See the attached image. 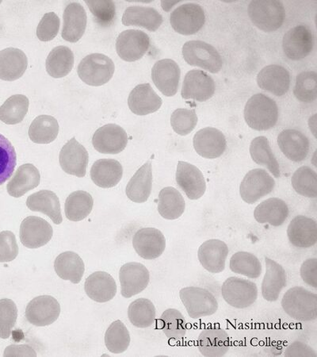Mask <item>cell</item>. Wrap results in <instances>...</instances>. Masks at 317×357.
Returning <instances> with one entry per match:
<instances>
[{"instance_id": "cell-42", "label": "cell", "mask_w": 317, "mask_h": 357, "mask_svg": "<svg viewBox=\"0 0 317 357\" xmlns=\"http://www.w3.org/2000/svg\"><path fill=\"white\" fill-rule=\"evenodd\" d=\"M250 154L257 165H264L275 178L280 176V167L266 137L254 138L250 146Z\"/></svg>"}, {"instance_id": "cell-33", "label": "cell", "mask_w": 317, "mask_h": 357, "mask_svg": "<svg viewBox=\"0 0 317 357\" xmlns=\"http://www.w3.org/2000/svg\"><path fill=\"white\" fill-rule=\"evenodd\" d=\"M153 188V169L148 160L138 169L127 184V197L137 204H144L148 199Z\"/></svg>"}, {"instance_id": "cell-36", "label": "cell", "mask_w": 317, "mask_h": 357, "mask_svg": "<svg viewBox=\"0 0 317 357\" xmlns=\"http://www.w3.org/2000/svg\"><path fill=\"white\" fill-rule=\"evenodd\" d=\"M289 216V207L279 198H270L262 202L254 211L255 220L261 224H270L278 227L284 225Z\"/></svg>"}, {"instance_id": "cell-39", "label": "cell", "mask_w": 317, "mask_h": 357, "mask_svg": "<svg viewBox=\"0 0 317 357\" xmlns=\"http://www.w3.org/2000/svg\"><path fill=\"white\" fill-rule=\"evenodd\" d=\"M186 209L185 200L177 189L168 187L161 190L158 199V211L167 220L180 218Z\"/></svg>"}, {"instance_id": "cell-14", "label": "cell", "mask_w": 317, "mask_h": 357, "mask_svg": "<svg viewBox=\"0 0 317 357\" xmlns=\"http://www.w3.org/2000/svg\"><path fill=\"white\" fill-rule=\"evenodd\" d=\"M61 306L55 298L50 296H38L28 303L26 318L31 324L43 327L52 325L59 318Z\"/></svg>"}, {"instance_id": "cell-22", "label": "cell", "mask_w": 317, "mask_h": 357, "mask_svg": "<svg viewBox=\"0 0 317 357\" xmlns=\"http://www.w3.org/2000/svg\"><path fill=\"white\" fill-rule=\"evenodd\" d=\"M229 248L224 241L210 239L199 247L198 257L201 266L212 274L221 273L226 269Z\"/></svg>"}, {"instance_id": "cell-35", "label": "cell", "mask_w": 317, "mask_h": 357, "mask_svg": "<svg viewBox=\"0 0 317 357\" xmlns=\"http://www.w3.org/2000/svg\"><path fill=\"white\" fill-rule=\"evenodd\" d=\"M41 181L38 169L32 164L20 167L8 184L7 190L10 197L20 198L31 190L36 188Z\"/></svg>"}, {"instance_id": "cell-30", "label": "cell", "mask_w": 317, "mask_h": 357, "mask_svg": "<svg viewBox=\"0 0 317 357\" xmlns=\"http://www.w3.org/2000/svg\"><path fill=\"white\" fill-rule=\"evenodd\" d=\"M86 295L97 303L112 301L117 293V284L112 276L105 272H96L88 276L84 284Z\"/></svg>"}, {"instance_id": "cell-10", "label": "cell", "mask_w": 317, "mask_h": 357, "mask_svg": "<svg viewBox=\"0 0 317 357\" xmlns=\"http://www.w3.org/2000/svg\"><path fill=\"white\" fill-rule=\"evenodd\" d=\"M314 34L307 25H299L286 33L282 48L288 59L300 61L305 59L314 49Z\"/></svg>"}, {"instance_id": "cell-1", "label": "cell", "mask_w": 317, "mask_h": 357, "mask_svg": "<svg viewBox=\"0 0 317 357\" xmlns=\"http://www.w3.org/2000/svg\"><path fill=\"white\" fill-rule=\"evenodd\" d=\"M279 107L275 101L266 95L258 93L247 100L245 119L247 125L258 131L275 128L279 120Z\"/></svg>"}, {"instance_id": "cell-6", "label": "cell", "mask_w": 317, "mask_h": 357, "mask_svg": "<svg viewBox=\"0 0 317 357\" xmlns=\"http://www.w3.org/2000/svg\"><path fill=\"white\" fill-rule=\"evenodd\" d=\"M184 60L192 66H197L217 73L221 71L223 61L220 54L211 45L203 41H189L183 46Z\"/></svg>"}, {"instance_id": "cell-44", "label": "cell", "mask_w": 317, "mask_h": 357, "mask_svg": "<svg viewBox=\"0 0 317 357\" xmlns=\"http://www.w3.org/2000/svg\"><path fill=\"white\" fill-rule=\"evenodd\" d=\"M28 98L23 95L10 96L0 107V120L8 125H15L22 122L29 110Z\"/></svg>"}, {"instance_id": "cell-32", "label": "cell", "mask_w": 317, "mask_h": 357, "mask_svg": "<svg viewBox=\"0 0 317 357\" xmlns=\"http://www.w3.org/2000/svg\"><path fill=\"white\" fill-rule=\"evenodd\" d=\"M123 168L118 160L114 159L98 160L91 167V178L98 187L111 188L117 186L122 180Z\"/></svg>"}, {"instance_id": "cell-31", "label": "cell", "mask_w": 317, "mask_h": 357, "mask_svg": "<svg viewBox=\"0 0 317 357\" xmlns=\"http://www.w3.org/2000/svg\"><path fill=\"white\" fill-rule=\"evenodd\" d=\"M27 66V56L22 50L8 48L0 51V79L5 82H15L21 78Z\"/></svg>"}, {"instance_id": "cell-51", "label": "cell", "mask_w": 317, "mask_h": 357, "mask_svg": "<svg viewBox=\"0 0 317 357\" xmlns=\"http://www.w3.org/2000/svg\"><path fill=\"white\" fill-rule=\"evenodd\" d=\"M17 164V155L13 144L0 135V186L9 180Z\"/></svg>"}, {"instance_id": "cell-58", "label": "cell", "mask_w": 317, "mask_h": 357, "mask_svg": "<svg viewBox=\"0 0 317 357\" xmlns=\"http://www.w3.org/2000/svg\"><path fill=\"white\" fill-rule=\"evenodd\" d=\"M286 356H316L315 351L307 344L301 342H293L285 352Z\"/></svg>"}, {"instance_id": "cell-8", "label": "cell", "mask_w": 317, "mask_h": 357, "mask_svg": "<svg viewBox=\"0 0 317 357\" xmlns=\"http://www.w3.org/2000/svg\"><path fill=\"white\" fill-rule=\"evenodd\" d=\"M275 181L266 170L256 169L247 172L240 186V195L247 204H254L274 191Z\"/></svg>"}, {"instance_id": "cell-34", "label": "cell", "mask_w": 317, "mask_h": 357, "mask_svg": "<svg viewBox=\"0 0 317 357\" xmlns=\"http://www.w3.org/2000/svg\"><path fill=\"white\" fill-rule=\"evenodd\" d=\"M163 21V16L158 10L142 6H132L127 8L122 20L125 26H139L152 32L157 31Z\"/></svg>"}, {"instance_id": "cell-17", "label": "cell", "mask_w": 317, "mask_h": 357, "mask_svg": "<svg viewBox=\"0 0 317 357\" xmlns=\"http://www.w3.org/2000/svg\"><path fill=\"white\" fill-rule=\"evenodd\" d=\"M61 169L66 174L79 178L86 176L89 155L82 144L72 137L61 149L59 156Z\"/></svg>"}, {"instance_id": "cell-48", "label": "cell", "mask_w": 317, "mask_h": 357, "mask_svg": "<svg viewBox=\"0 0 317 357\" xmlns=\"http://www.w3.org/2000/svg\"><path fill=\"white\" fill-rule=\"evenodd\" d=\"M291 183L295 192L304 197H317V174L307 166L299 168L291 178Z\"/></svg>"}, {"instance_id": "cell-18", "label": "cell", "mask_w": 317, "mask_h": 357, "mask_svg": "<svg viewBox=\"0 0 317 357\" xmlns=\"http://www.w3.org/2000/svg\"><path fill=\"white\" fill-rule=\"evenodd\" d=\"M132 245L137 255L143 259L155 260L163 255L166 249V239L157 229L143 228L134 236Z\"/></svg>"}, {"instance_id": "cell-26", "label": "cell", "mask_w": 317, "mask_h": 357, "mask_svg": "<svg viewBox=\"0 0 317 357\" xmlns=\"http://www.w3.org/2000/svg\"><path fill=\"white\" fill-rule=\"evenodd\" d=\"M278 145L282 153L293 162H302L307 158L310 149L308 137L293 129L281 132L278 136Z\"/></svg>"}, {"instance_id": "cell-47", "label": "cell", "mask_w": 317, "mask_h": 357, "mask_svg": "<svg viewBox=\"0 0 317 357\" xmlns=\"http://www.w3.org/2000/svg\"><path fill=\"white\" fill-rule=\"evenodd\" d=\"M129 320L141 329L151 326L155 321V308L147 298H138L131 303L128 309Z\"/></svg>"}, {"instance_id": "cell-57", "label": "cell", "mask_w": 317, "mask_h": 357, "mask_svg": "<svg viewBox=\"0 0 317 357\" xmlns=\"http://www.w3.org/2000/svg\"><path fill=\"white\" fill-rule=\"evenodd\" d=\"M302 279L314 289L317 287V259L311 258L303 262L301 267Z\"/></svg>"}, {"instance_id": "cell-59", "label": "cell", "mask_w": 317, "mask_h": 357, "mask_svg": "<svg viewBox=\"0 0 317 357\" xmlns=\"http://www.w3.org/2000/svg\"><path fill=\"white\" fill-rule=\"evenodd\" d=\"M4 356H37L36 351H34L29 345H10L5 349Z\"/></svg>"}, {"instance_id": "cell-23", "label": "cell", "mask_w": 317, "mask_h": 357, "mask_svg": "<svg viewBox=\"0 0 317 357\" xmlns=\"http://www.w3.org/2000/svg\"><path fill=\"white\" fill-rule=\"evenodd\" d=\"M257 84L259 88L275 96H284L291 87V75L284 67L270 65L258 73Z\"/></svg>"}, {"instance_id": "cell-46", "label": "cell", "mask_w": 317, "mask_h": 357, "mask_svg": "<svg viewBox=\"0 0 317 357\" xmlns=\"http://www.w3.org/2000/svg\"><path fill=\"white\" fill-rule=\"evenodd\" d=\"M158 321L160 329L171 340L180 341L187 335V322L180 310L171 308L166 310Z\"/></svg>"}, {"instance_id": "cell-49", "label": "cell", "mask_w": 317, "mask_h": 357, "mask_svg": "<svg viewBox=\"0 0 317 357\" xmlns=\"http://www.w3.org/2000/svg\"><path fill=\"white\" fill-rule=\"evenodd\" d=\"M130 340L129 331L120 320L114 321L106 332V347L114 354L125 352L130 347Z\"/></svg>"}, {"instance_id": "cell-37", "label": "cell", "mask_w": 317, "mask_h": 357, "mask_svg": "<svg viewBox=\"0 0 317 357\" xmlns=\"http://www.w3.org/2000/svg\"><path fill=\"white\" fill-rule=\"evenodd\" d=\"M26 206L32 211L47 215L56 225L63 222L60 200L54 192L42 190L32 194L27 198Z\"/></svg>"}, {"instance_id": "cell-19", "label": "cell", "mask_w": 317, "mask_h": 357, "mask_svg": "<svg viewBox=\"0 0 317 357\" xmlns=\"http://www.w3.org/2000/svg\"><path fill=\"white\" fill-rule=\"evenodd\" d=\"M180 76V66L171 59L158 61L152 69V79L155 87L168 97L177 93Z\"/></svg>"}, {"instance_id": "cell-45", "label": "cell", "mask_w": 317, "mask_h": 357, "mask_svg": "<svg viewBox=\"0 0 317 357\" xmlns=\"http://www.w3.org/2000/svg\"><path fill=\"white\" fill-rule=\"evenodd\" d=\"M229 267L233 273L250 279L261 278L263 271L258 259L247 252H235L230 259Z\"/></svg>"}, {"instance_id": "cell-20", "label": "cell", "mask_w": 317, "mask_h": 357, "mask_svg": "<svg viewBox=\"0 0 317 357\" xmlns=\"http://www.w3.org/2000/svg\"><path fill=\"white\" fill-rule=\"evenodd\" d=\"M176 177L178 185L185 192L188 199L197 200L203 197L206 183L203 172L197 167L178 161Z\"/></svg>"}, {"instance_id": "cell-11", "label": "cell", "mask_w": 317, "mask_h": 357, "mask_svg": "<svg viewBox=\"0 0 317 357\" xmlns=\"http://www.w3.org/2000/svg\"><path fill=\"white\" fill-rule=\"evenodd\" d=\"M149 47L148 34L138 30H127L121 33L116 41L117 54L121 59L127 62L141 59Z\"/></svg>"}, {"instance_id": "cell-50", "label": "cell", "mask_w": 317, "mask_h": 357, "mask_svg": "<svg viewBox=\"0 0 317 357\" xmlns=\"http://www.w3.org/2000/svg\"><path fill=\"white\" fill-rule=\"evenodd\" d=\"M293 94L299 101L313 102L317 98V74L314 71H304L296 79Z\"/></svg>"}, {"instance_id": "cell-29", "label": "cell", "mask_w": 317, "mask_h": 357, "mask_svg": "<svg viewBox=\"0 0 317 357\" xmlns=\"http://www.w3.org/2000/svg\"><path fill=\"white\" fill-rule=\"evenodd\" d=\"M266 274L262 283V296L265 301L275 302L287 284V275L284 267L268 257H265Z\"/></svg>"}, {"instance_id": "cell-53", "label": "cell", "mask_w": 317, "mask_h": 357, "mask_svg": "<svg viewBox=\"0 0 317 357\" xmlns=\"http://www.w3.org/2000/svg\"><path fill=\"white\" fill-rule=\"evenodd\" d=\"M18 319V308L9 298L0 299V337L8 339L10 337Z\"/></svg>"}, {"instance_id": "cell-38", "label": "cell", "mask_w": 317, "mask_h": 357, "mask_svg": "<svg viewBox=\"0 0 317 357\" xmlns=\"http://www.w3.org/2000/svg\"><path fill=\"white\" fill-rule=\"evenodd\" d=\"M54 269L60 278L77 284L83 278L85 266L82 257L77 253L68 251L61 253L56 258Z\"/></svg>"}, {"instance_id": "cell-13", "label": "cell", "mask_w": 317, "mask_h": 357, "mask_svg": "<svg viewBox=\"0 0 317 357\" xmlns=\"http://www.w3.org/2000/svg\"><path fill=\"white\" fill-rule=\"evenodd\" d=\"M53 235V227L42 218L27 217L21 223L20 241L28 249H38L47 245Z\"/></svg>"}, {"instance_id": "cell-21", "label": "cell", "mask_w": 317, "mask_h": 357, "mask_svg": "<svg viewBox=\"0 0 317 357\" xmlns=\"http://www.w3.org/2000/svg\"><path fill=\"white\" fill-rule=\"evenodd\" d=\"M195 151L207 159L220 158L227 147L226 138L222 131L212 128L201 129L193 139Z\"/></svg>"}, {"instance_id": "cell-40", "label": "cell", "mask_w": 317, "mask_h": 357, "mask_svg": "<svg viewBox=\"0 0 317 357\" xmlns=\"http://www.w3.org/2000/svg\"><path fill=\"white\" fill-rule=\"evenodd\" d=\"M74 62V54L70 49L66 46H57L46 59V71L52 77L63 78L71 73Z\"/></svg>"}, {"instance_id": "cell-55", "label": "cell", "mask_w": 317, "mask_h": 357, "mask_svg": "<svg viewBox=\"0 0 317 357\" xmlns=\"http://www.w3.org/2000/svg\"><path fill=\"white\" fill-rule=\"evenodd\" d=\"M61 21L54 13H46L37 28V37L42 42H50L59 33Z\"/></svg>"}, {"instance_id": "cell-7", "label": "cell", "mask_w": 317, "mask_h": 357, "mask_svg": "<svg viewBox=\"0 0 317 357\" xmlns=\"http://www.w3.org/2000/svg\"><path fill=\"white\" fill-rule=\"evenodd\" d=\"M222 295L229 306L245 309L252 306L257 301L258 287L252 281L233 276L224 282Z\"/></svg>"}, {"instance_id": "cell-25", "label": "cell", "mask_w": 317, "mask_h": 357, "mask_svg": "<svg viewBox=\"0 0 317 357\" xmlns=\"http://www.w3.org/2000/svg\"><path fill=\"white\" fill-rule=\"evenodd\" d=\"M290 243L299 249H308L317 243V224L313 218L297 215L287 229Z\"/></svg>"}, {"instance_id": "cell-3", "label": "cell", "mask_w": 317, "mask_h": 357, "mask_svg": "<svg viewBox=\"0 0 317 357\" xmlns=\"http://www.w3.org/2000/svg\"><path fill=\"white\" fill-rule=\"evenodd\" d=\"M114 71V61L102 54H92L85 56L77 68L80 79L94 87L107 84L112 79Z\"/></svg>"}, {"instance_id": "cell-5", "label": "cell", "mask_w": 317, "mask_h": 357, "mask_svg": "<svg viewBox=\"0 0 317 357\" xmlns=\"http://www.w3.org/2000/svg\"><path fill=\"white\" fill-rule=\"evenodd\" d=\"M180 296L190 319L204 318L217 312V298L207 289L199 287H184L180 291Z\"/></svg>"}, {"instance_id": "cell-9", "label": "cell", "mask_w": 317, "mask_h": 357, "mask_svg": "<svg viewBox=\"0 0 317 357\" xmlns=\"http://www.w3.org/2000/svg\"><path fill=\"white\" fill-rule=\"evenodd\" d=\"M206 22L205 11L197 3H188L178 7L170 16L171 25L183 36H192L203 27Z\"/></svg>"}, {"instance_id": "cell-56", "label": "cell", "mask_w": 317, "mask_h": 357, "mask_svg": "<svg viewBox=\"0 0 317 357\" xmlns=\"http://www.w3.org/2000/svg\"><path fill=\"white\" fill-rule=\"evenodd\" d=\"M19 255V246L15 234L10 231L0 232V262L8 263Z\"/></svg>"}, {"instance_id": "cell-27", "label": "cell", "mask_w": 317, "mask_h": 357, "mask_svg": "<svg viewBox=\"0 0 317 357\" xmlns=\"http://www.w3.org/2000/svg\"><path fill=\"white\" fill-rule=\"evenodd\" d=\"M162 103V99L148 83L137 85L130 92L128 99L130 111L140 116L157 112Z\"/></svg>"}, {"instance_id": "cell-4", "label": "cell", "mask_w": 317, "mask_h": 357, "mask_svg": "<svg viewBox=\"0 0 317 357\" xmlns=\"http://www.w3.org/2000/svg\"><path fill=\"white\" fill-rule=\"evenodd\" d=\"M249 15L254 25L264 32H273L284 24L286 10L280 1H252Z\"/></svg>"}, {"instance_id": "cell-54", "label": "cell", "mask_w": 317, "mask_h": 357, "mask_svg": "<svg viewBox=\"0 0 317 357\" xmlns=\"http://www.w3.org/2000/svg\"><path fill=\"white\" fill-rule=\"evenodd\" d=\"M95 17V21L101 26L113 25L116 16V8L113 1H86Z\"/></svg>"}, {"instance_id": "cell-41", "label": "cell", "mask_w": 317, "mask_h": 357, "mask_svg": "<svg viewBox=\"0 0 317 357\" xmlns=\"http://www.w3.org/2000/svg\"><path fill=\"white\" fill-rule=\"evenodd\" d=\"M29 137L36 144H49L56 140L59 134V124L50 115H40L33 121L29 128Z\"/></svg>"}, {"instance_id": "cell-52", "label": "cell", "mask_w": 317, "mask_h": 357, "mask_svg": "<svg viewBox=\"0 0 317 357\" xmlns=\"http://www.w3.org/2000/svg\"><path fill=\"white\" fill-rule=\"evenodd\" d=\"M198 115L195 110L180 108L172 113L171 116V128L176 134L186 136L194 130L198 123Z\"/></svg>"}, {"instance_id": "cell-2", "label": "cell", "mask_w": 317, "mask_h": 357, "mask_svg": "<svg viewBox=\"0 0 317 357\" xmlns=\"http://www.w3.org/2000/svg\"><path fill=\"white\" fill-rule=\"evenodd\" d=\"M281 307L286 314L298 321L317 319V296L302 287L288 290L282 298Z\"/></svg>"}, {"instance_id": "cell-16", "label": "cell", "mask_w": 317, "mask_h": 357, "mask_svg": "<svg viewBox=\"0 0 317 357\" xmlns=\"http://www.w3.org/2000/svg\"><path fill=\"white\" fill-rule=\"evenodd\" d=\"M129 138L123 128L116 124H107L95 131L92 144L95 151L103 154H118L123 152Z\"/></svg>"}, {"instance_id": "cell-28", "label": "cell", "mask_w": 317, "mask_h": 357, "mask_svg": "<svg viewBox=\"0 0 317 357\" xmlns=\"http://www.w3.org/2000/svg\"><path fill=\"white\" fill-rule=\"evenodd\" d=\"M62 38L65 41L76 43L82 38L86 27V13L79 3H69L63 15Z\"/></svg>"}, {"instance_id": "cell-15", "label": "cell", "mask_w": 317, "mask_h": 357, "mask_svg": "<svg viewBox=\"0 0 317 357\" xmlns=\"http://www.w3.org/2000/svg\"><path fill=\"white\" fill-rule=\"evenodd\" d=\"M119 280L122 296L130 298L146 289L150 281V273L141 263H127L120 269Z\"/></svg>"}, {"instance_id": "cell-12", "label": "cell", "mask_w": 317, "mask_h": 357, "mask_svg": "<svg viewBox=\"0 0 317 357\" xmlns=\"http://www.w3.org/2000/svg\"><path fill=\"white\" fill-rule=\"evenodd\" d=\"M215 80L204 71L193 69L184 78L181 95L184 100L207 101L215 93Z\"/></svg>"}, {"instance_id": "cell-24", "label": "cell", "mask_w": 317, "mask_h": 357, "mask_svg": "<svg viewBox=\"0 0 317 357\" xmlns=\"http://www.w3.org/2000/svg\"><path fill=\"white\" fill-rule=\"evenodd\" d=\"M230 345L229 336L222 328H206L199 336L198 349L206 357L224 356L229 352Z\"/></svg>"}, {"instance_id": "cell-43", "label": "cell", "mask_w": 317, "mask_h": 357, "mask_svg": "<svg viewBox=\"0 0 317 357\" xmlns=\"http://www.w3.org/2000/svg\"><path fill=\"white\" fill-rule=\"evenodd\" d=\"M94 199L84 191L74 192L65 201V212L68 220L80 222L88 217L93 209Z\"/></svg>"}]
</instances>
